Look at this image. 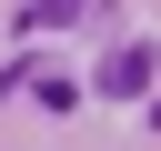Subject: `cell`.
<instances>
[{"instance_id": "6da1fadb", "label": "cell", "mask_w": 161, "mask_h": 151, "mask_svg": "<svg viewBox=\"0 0 161 151\" xmlns=\"http://www.w3.org/2000/svg\"><path fill=\"white\" fill-rule=\"evenodd\" d=\"M141 81H151V50H121V60H111V70H101V91H121V101H131V91H141Z\"/></svg>"}, {"instance_id": "7a4b0ae2", "label": "cell", "mask_w": 161, "mask_h": 151, "mask_svg": "<svg viewBox=\"0 0 161 151\" xmlns=\"http://www.w3.org/2000/svg\"><path fill=\"white\" fill-rule=\"evenodd\" d=\"M70 10H80V0H30V10H20V30H50V20H70Z\"/></svg>"}]
</instances>
